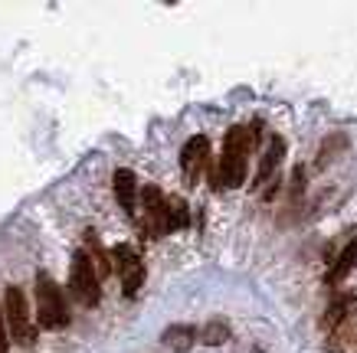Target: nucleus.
Segmentation results:
<instances>
[{
    "label": "nucleus",
    "instance_id": "10",
    "mask_svg": "<svg viewBox=\"0 0 357 353\" xmlns=\"http://www.w3.org/2000/svg\"><path fill=\"white\" fill-rule=\"evenodd\" d=\"M351 343H357V314H351L337 331H331L328 334V340H325V347L331 353H341V350H347Z\"/></svg>",
    "mask_w": 357,
    "mask_h": 353
},
{
    "label": "nucleus",
    "instance_id": "7",
    "mask_svg": "<svg viewBox=\"0 0 357 353\" xmlns=\"http://www.w3.org/2000/svg\"><path fill=\"white\" fill-rule=\"evenodd\" d=\"M252 148H256V134H252V128L236 125V128L227 131L223 154H229V157H249V154H252Z\"/></svg>",
    "mask_w": 357,
    "mask_h": 353
},
{
    "label": "nucleus",
    "instance_id": "1",
    "mask_svg": "<svg viewBox=\"0 0 357 353\" xmlns=\"http://www.w3.org/2000/svg\"><path fill=\"white\" fill-rule=\"evenodd\" d=\"M36 317H40V324L50 327V331L69 324L66 298H63V291H59V285H56L50 275H40V279H36Z\"/></svg>",
    "mask_w": 357,
    "mask_h": 353
},
{
    "label": "nucleus",
    "instance_id": "6",
    "mask_svg": "<svg viewBox=\"0 0 357 353\" xmlns=\"http://www.w3.org/2000/svg\"><path fill=\"white\" fill-rule=\"evenodd\" d=\"M354 301H357V295H341V298H335L331 304H328V311L321 314V321H318V327L325 334H331V331H337L341 324L354 314Z\"/></svg>",
    "mask_w": 357,
    "mask_h": 353
},
{
    "label": "nucleus",
    "instance_id": "5",
    "mask_svg": "<svg viewBox=\"0 0 357 353\" xmlns=\"http://www.w3.org/2000/svg\"><path fill=\"white\" fill-rule=\"evenodd\" d=\"M206 161H210V141L204 134H194L181 150V171H184L187 187H194L200 180V171L206 167Z\"/></svg>",
    "mask_w": 357,
    "mask_h": 353
},
{
    "label": "nucleus",
    "instance_id": "13",
    "mask_svg": "<svg viewBox=\"0 0 357 353\" xmlns=\"http://www.w3.org/2000/svg\"><path fill=\"white\" fill-rule=\"evenodd\" d=\"M141 285H144V265H141V258H138L128 268H121V291H125V298H135Z\"/></svg>",
    "mask_w": 357,
    "mask_h": 353
},
{
    "label": "nucleus",
    "instance_id": "12",
    "mask_svg": "<svg viewBox=\"0 0 357 353\" xmlns=\"http://www.w3.org/2000/svg\"><path fill=\"white\" fill-rule=\"evenodd\" d=\"M354 265H357V239L344 249V252H341V256H337V262L331 265V272H328V281H331V285H337L341 279H347V272H351Z\"/></svg>",
    "mask_w": 357,
    "mask_h": 353
},
{
    "label": "nucleus",
    "instance_id": "16",
    "mask_svg": "<svg viewBox=\"0 0 357 353\" xmlns=\"http://www.w3.org/2000/svg\"><path fill=\"white\" fill-rule=\"evenodd\" d=\"M200 340L206 343V347H220V343H227L229 340V324L227 321H210L200 331Z\"/></svg>",
    "mask_w": 357,
    "mask_h": 353
},
{
    "label": "nucleus",
    "instance_id": "19",
    "mask_svg": "<svg viewBox=\"0 0 357 353\" xmlns=\"http://www.w3.org/2000/svg\"><path fill=\"white\" fill-rule=\"evenodd\" d=\"M7 347H10V337L3 331V311H0V353H7Z\"/></svg>",
    "mask_w": 357,
    "mask_h": 353
},
{
    "label": "nucleus",
    "instance_id": "3",
    "mask_svg": "<svg viewBox=\"0 0 357 353\" xmlns=\"http://www.w3.org/2000/svg\"><path fill=\"white\" fill-rule=\"evenodd\" d=\"M69 288H73L79 304H86V308H96L98 298H102V285H98V275H96V268H92L86 252H76V258H73Z\"/></svg>",
    "mask_w": 357,
    "mask_h": 353
},
{
    "label": "nucleus",
    "instance_id": "8",
    "mask_svg": "<svg viewBox=\"0 0 357 353\" xmlns=\"http://www.w3.org/2000/svg\"><path fill=\"white\" fill-rule=\"evenodd\" d=\"M112 187H115V196H119L121 210H128V213H135V200H138V183H135V173L131 171H115V177H112Z\"/></svg>",
    "mask_w": 357,
    "mask_h": 353
},
{
    "label": "nucleus",
    "instance_id": "4",
    "mask_svg": "<svg viewBox=\"0 0 357 353\" xmlns=\"http://www.w3.org/2000/svg\"><path fill=\"white\" fill-rule=\"evenodd\" d=\"M141 206H144V213H148V223H151V235H164L171 233V213H167V196L161 193V187H154L148 183L144 190H141Z\"/></svg>",
    "mask_w": 357,
    "mask_h": 353
},
{
    "label": "nucleus",
    "instance_id": "17",
    "mask_svg": "<svg viewBox=\"0 0 357 353\" xmlns=\"http://www.w3.org/2000/svg\"><path fill=\"white\" fill-rule=\"evenodd\" d=\"M167 213H171V226L174 229H184L190 223V213H187V203L181 196H167Z\"/></svg>",
    "mask_w": 357,
    "mask_h": 353
},
{
    "label": "nucleus",
    "instance_id": "15",
    "mask_svg": "<svg viewBox=\"0 0 357 353\" xmlns=\"http://www.w3.org/2000/svg\"><path fill=\"white\" fill-rule=\"evenodd\" d=\"M347 148V138L344 134H328L325 141H321V154H318V167H325V164H331L341 154V150Z\"/></svg>",
    "mask_w": 357,
    "mask_h": 353
},
{
    "label": "nucleus",
    "instance_id": "14",
    "mask_svg": "<svg viewBox=\"0 0 357 353\" xmlns=\"http://www.w3.org/2000/svg\"><path fill=\"white\" fill-rule=\"evenodd\" d=\"M164 343H167L171 350H177V353L190 350V343H194V327H184V324L167 327V331H164Z\"/></svg>",
    "mask_w": 357,
    "mask_h": 353
},
{
    "label": "nucleus",
    "instance_id": "18",
    "mask_svg": "<svg viewBox=\"0 0 357 353\" xmlns=\"http://www.w3.org/2000/svg\"><path fill=\"white\" fill-rule=\"evenodd\" d=\"M112 258H115V265H119V272H121V268H128L131 262H138V252L131 246H115L112 249Z\"/></svg>",
    "mask_w": 357,
    "mask_h": 353
},
{
    "label": "nucleus",
    "instance_id": "2",
    "mask_svg": "<svg viewBox=\"0 0 357 353\" xmlns=\"http://www.w3.org/2000/svg\"><path fill=\"white\" fill-rule=\"evenodd\" d=\"M3 314H7V331L20 347H30L36 340V331L30 324V304H26V295H23L17 285L7 288L3 295Z\"/></svg>",
    "mask_w": 357,
    "mask_h": 353
},
{
    "label": "nucleus",
    "instance_id": "9",
    "mask_svg": "<svg viewBox=\"0 0 357 353\" xmlns=\"http://www.w3.org/2000/svg\"><path fill=\"white\" fill-rule=\"evenodd\" d=\"M282 157H285V141L275 134V138H272V144H269V150H266V157H262V164H259L256 187H259V183H266V180H275V167H279Z\"/></svg>",
    "mask_w": 357,
    "mask_h": 353
},
{
    "label": "nucleus",
    "instance_id": "11",
    "mask_svg": "<svg viewBox=\"0 0 357 353\" xmlns=\"http://www.w3.org/2000/svg\"><path fill=\"white\" fill-rule=\"evenodd\" d=\"M220 177H223V187H243L246 183V157H229L223 154L220 157Z\"/></svg>",
    "mask_w": 357,
    "mask_h": 353
}]
</instances>
